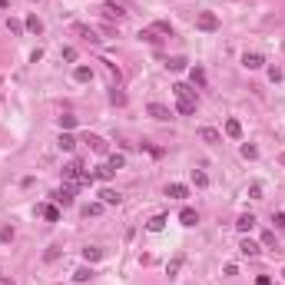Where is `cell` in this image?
<instances>
[{
	"instance_id": "6da1fadb",
	"label": "cell",
	"mask_w": 285,
	"mask_h": 285,
	"mask_svg": "<svg viewBox=\"0 0 285 285\" xmlns=\"http://www.w3.org/2000/svg\"><path fill=\"white\" fill-rule=\"evenodd\" d=\"M172 93H176V103H179V113H183V116H192V113H196V93H192L186 83H176V86H172Z\"/></svg>"
},
{
	"instance_id": "7a4b0ae2",
	"label": "cell",
	"mask_w": 285,
	"mask_h": 285,
	"mask_svg": "<svg viewBox=\"0 0 285 285\" xmlns=\"http://www.w3.org/2000/svg\"><path fill=\"white\" fill-rule=\"evenodd\" d=\"M196 27H199V30H206V34H216V30H219V17L209 14V10H202V14L196 17Z\"/></svg>"
},
{
	"instance_id": "3957f363",
	"label": "cell",
	"mask_w": 285,
	"mask_h": 285,
	"mask_svg": "<svg viewBox=\"0 0 285 285\" xmlns=\"http://www.w3.org/2000/svg\"><path fill=\"white\" fill-rule=\"evenodd\" d=\"M103 14H106V17H113V20H123V17H126V7H123V3H116V0H106V3H103Z\"/></svg>"
},
{
	"instance_id": "277c9868",
	"label": "cell",
	"mask_w": 285,
	"mask_h": 285,
	"mask_svg": "<svg viewBox=\"0 0 285 285\" xmlns=\"http://www.w3.org/2000/svg\"><path fill=\"white\" fill-rule=\"evenodd\" d=\"M242 67L246 70H262L266 67V57L262 53H242Z\"/></svg>"
},
{
	"instance_id": "5b68a950",
	"label": "cell",
	"mask_w": 285,
	"mask_h": 285,
	"mask_svg": "<svg viewBox=\"0 0 285 285\" xmlns=\"http://www.w3.org/2000/svg\"><path fill=\"white\" fill-rule=\"evenodd\" d=\"M146 110H150L152 119H169V116H172V110H169V106H163V103H150Z\"/></svg>"
},
{
	"instance_id": "8992f818",
	"label": "cell",
	"mask_w": 285,
	"mask_h": 285,
	"mask_svg": "<svg viewBox=\"0 0 285 285\" xmlns=\"http://www.w3.org/2000/svg\"><path fill=\"white\" fill-rule=\"evenodd\" d=\"M73 34H80L83 40H90V43L100 40V37H96V30H93V27H86V23H73Z\"/></svg>"
},
{
	"instance_id": "52a82bcc",
	"label": "cell",
	"mask_w": 285,
	"mask_h": 285,
	"mask_svg": "<svg viewBox=\"0 0 285 285\" xmlns=\"http://www.w3.org/2000/svg\"><path fill=\"white\" fill-rule=\"evenodd\" d=\"M166 196H169V199H186L189 189H186L183 183H169V186H166Z\"/></svg>"
},
{
	"instance_id": "ba28073f",
	"label": "cell",
	"mask_w": 285,
	"mask_h": 285,
	"mask_svg": "<svg viewBox=\"0 0 285 285\" xmlns=\"http://www.w3.org/2000/svg\"><path fill=\"white\" fill-rule=\"evenodd\" d=\"M179 222H183V226H196V222H199V212H196V209H189V206H186V209H183V212H179Z\"/></svg>"
},
{
	"instance_id": "9c48e42d",
	"label": "cell",
	"mask_w": 285,
	"mask_h": 285,
	"mask_svg": "<svg viewBox=\"0 0 285 285\" xmlns=\"http://www.w3.org/2000/svg\"><path fill=\"white\" fill-rule=\"evenodd\" d=\"M199 139H202V143H212V146H216V143H219L222 136H219V130H212V126H202V130H199Z\"/></svg>"
},
{
	"instance_id": "30bf717a",
	"label": "cell",
	"mask_w": 285,
	"mask_h": 285,
	"mask_svg": "<svg viewBox=\"0 0 285 285\" xmlns=\"http://www.w3.org/2000/svg\"><path fill=\"white\" fill-rule=\"evenodd\" d=\"M252 226H255V216H252V212H242V216L235 219V229H239V232H249Z\"/></svg>"
},
{
	"instance_id": "8fae6325",
	"label": "cell",
	"mask_w": 285,
	"mask_h": 285,
	"mask_svg": "<svg viewBox=\"0 0 285 285\" xmlns=\"http://www.w3.org/2000/svg\"><path fill=\"white\" fill-rule=\"evenodd\" d=\"M239 252H242V255H249V259H252V255H259L262 249H259V242H252V239H242V242H239Z\"/></svg>"
},
{
	"instance_id": "7c38bea8",
	"label": "cell",
	"mask_w": 285,
	"mask_h": 285,
	"mask_svg": "<svg viewBox=\"0 0 285 285\" xmlns=\"http://www.w3.org/2000/svg\"><path fill=\"white\" fill-rule=\"evenodd\" d=\"M53 199H57L60 206H73V186H63V189H60Z\"/></svg>"
},
{
	"instance_id": "4fadbf2b",
	"label": "cell",
	"mask_w": 285,
	"mask_h": 285,
	"mask_svg": "<svg viewBox=\"0 0 285 285\" xmlns=\"http://www.w3.org/2000/svg\"><path fill=\"white\" fill-rule=\"evenodd\" d=\"M57 146H60V150H67V152H73V150H76V139H73V133H60Z\"/></svg>"
},
{
	"instance_id": "5bb4252c",
	"label": "cell",
	"mask_w": 285,
	"mask_h": 285,
	"mask_svg": "<svg viewBox=\"0 0 285 285\" xmlns=\"http://www.w3.org/2000/svg\"><path fill=\"white\" fill-rule=\"evenodd\" d=\"M86 143H90V150H93V152H106V139H103V136L90 133V136H86Z\"/></svg>"
},
{
	"instance_id": "9a60e30c",
	"label": "cell",
	"mask_w": 285,
	"mask_h": 285,
	"mask_svg": "<svg viewBox=\"0 0 285 285\" xmlns=\"http://www.w3.org/2000/svg\"><path fill=\"white\" fill-rule=\"evenodd\" d=\"M100 202H103V206H119V192L103 189V192H100Z\"/></svg>"
},
{
	"instance_id": "2e32d148",
	"label": "cell",
	"mask_w": 285,
	"mask_h": 285,
	"mask_svg": "<svg viewBox=\"0 0 285 285\" xmlns=\"http://www.w3.org/2000/svg\"><path fill=\"white\" fill-rule=\"evenodd\" d=\"M73 80H76V83H90V80H93V70H90V67H76Z\"/></svg>"
},
{
	"instance_id": "e0dca14e",
	"label": "cell",
	"mask_w": 285,
	"mask_h": 285,
	"mask_svg": "<svg viewBox=\"0 0 285 285\" xmlns=\"http://www.w3.org/2000/svg\"><path fill=\"white\" fill-rule=\"evenodd\" d=\"M166 222H169V219L159 212V216H152L150 222H146V229H150V232H163V226H166Z\"/></svg>"
},
{
	"instance_id": "ac0fdd59",
	"label": "cell",
	"mask_w": 285,
	"mask_h": 285,
	"mask_svg": "<svg viewBox=\"0 0 285 285\" xmlns=\"http://www.w3.org/2000/svg\"><path fill=\"white\" fill-rule=\"evenodd\" d=\"M226 136L239 139V136H242V123H239V119H226Z\"/></svg>"
},
{
	"instance_id": "d6986e66",
	"label": "cell",
	"mask_w": 285,
	"mask_h": 285,
	"mask_svg": "<svg viewBox=\"0 0 285 285\" xmlns=\"http://www.w3.org/2000/svg\"><path fill=\"white\" fill-rule=\"evenodd\" d=\"M93 275H96L93 268H90V266H83V268H76V272H73V282H90Z\"/></svg>"
},
{
	"instance_id": "ffe728a7",
	"label": "cell",
	"mask_w": 285,
	"mask_h": 285,
	"mask_svg": "<svg viewBox=\"0 0 285 285\" xmlns=\"http://www.w3.org/2000/svg\"><path fill=\"white\" fill-rule=\"evenodd\" d=\"M189 80L196 83V86H206V70H202V67H192V70H189Z\"/></svg>"
},
{
	"instance_id": "44dd1931",
	"label": "cell",
	"mask_w": 285,
	"mask_h": 285,
	"mask_svg": "<svg viewBox=\"0 0 285 285\" xmlns=\"http://www.w3.org/2000/svg\"><path fill=\"white\" fill-rule=\"evenodd\" d=\"M83 259H86V262H100V259H103V249L86 246V249H83Z\"/></svg>"
},
{
	"instance_id": "7402d4cb",
	"label": "cell",
	"mask_w": 285,
	"mask_h": 285,
	"mask_svg": "<svg viewBox=\"0 0 285 285\" xmlns=\"http://www.w3.org/2000/svg\"><path fill=\"white\" fill-rule=\"evenodd\" d=\"M23 27H27L30 34H40V30H43V23H40V17H37V14H30V17L23 20Z\"/></svg>"
},
{
	"instance_id": "603a6c76",
	"label": "cell",
	"mask_w": 285,
	"mask_h": 285,
	"mask_svg": "<svg viewBox=\"0 0 285 285\" xmlns=\"http://www.w3.org/2000/svg\"><path fill=\"white\" fill-rule=\"evenodd\" d=\"M40 216H43L47 222H60V209H57V206H43V209H40Z\"/></svg>"
},
{
	"instance_id": "cb8c5ba5",
	"label": "cell",
	"mask_w": 285,
	"mask_h": 285,
	"mask_svg": "<svg viewBox=\"0 0 285 285\" xmlns=\"http://www.w3.org/2000/svg\"><path fill=\"white\" fill-rule=\"evenodd\" d=\"M192 183H196V189H206V186H209V176L202 169H192Z\"/></svg>"
},
{
	"instance_id": "d4e9b609",
	"label": "cell",
	"mask_w": 285,
	"mask_h": 285,
	"mask_svg": "<svg viewBox=\"0 0 285 285\" xmlns=\"http://www.w3.org/2000/svg\"><path fill=\"white\" fill-rule=\"evenodd\" d=\"M73 126H76V116L73 113H63V116H60V130H63V133H70Z\"/></svg>"
},
{
	"instance_id": "484cf974",
	"label": "cell",
	"mask_w": 285,
	"mask_h": 285,
	"mask_svg": "<svg viewBox=\"0 0 285 285\" xmlns=\"http://www.w3.org/2000/svg\"><path fill=\"white\" fill-rule=\"evenodd\" d=\"M96 179H103V183H106V179H113L116 176V169H110V166H106V163H103V166H96V172H93Z\"/></svg>"
},
{
	"instance_id": "4316f807",
	"label": "cell",
	"mask_w": 285,
	"mask_h": 285,
	"mask_svg": "<svg viewBox=\"0 0 285 285\" xmlns=\"http://www.w3.org/2000/svg\"><path fill=\"white\" fill-rule=\"evenodd\" d=\"M106 166H110V169H123V166H126V156H119V152H113V156L106 159Z\"/></svg>"
},
{
	"instance_id": "83f0119b",
	"label": "cell",
	"mask_w": 285,
	"mask_h": 285,
	"mask_svg": "<svg viewBox=\"0 0 285 285\" xmlns=\"http://www.w3.org/2000/svg\"><path fill=\"white\" fill-rule=\"evenodd\" d=\"M152 30H156V34H169V37H172V23H169V20H156Z\"/></svg>"
},
{
	"instance_id": "f1b7e54d",
	"label": "cell",
	"mask_w": 285,
	"mask_h": 285,
	"mask_svg": "<svg viewBox=\"0 0 285 285\" xmlns=\"http://www.w3.org/2000/svg\"><path fill=\"white\" fill-rule=\"evenodd\" d=\"M103 212V202H90V206H83V216L90 219V216H100Z\"/></svg>"
},
{
	"instance_id": "f546056e",
	"label": "cell",
	"mask_w": 285,
	"mask_h": 285,
	"mask_svg": "<svg viewBox=\"0 0 285 285\" xmlns=\"http://www.w3.org/2000/svg\"><path fill=\"white\" fill-rule=\"evenodd\" d=\"M7 30H10V34H23V30H27V27H23V23H20V20H14V17H7Z\"/></svg>"
},
{
	"instance_id": "4dcf8cb0",
	"label": "cell",
	"mask_w": 285,
	"mask_h": 285,
	"mask_svg": "<svg viewBox=\"0 0 285 285\" xmlns=\"http://www.w3.org/2000/svg\"><path fill=\"white\" fill-rule=\"evenodd\" d=\"M179 268H183V255H176V259H172L169 266H166V272H169V279L176 275V272H179Z\"/></svg>"
},
{
	"instance_id": "1f68e13d",
	"label": "cell",
	"mask_w": 285,
	"mask_h": 285,
	"mask_svg": "<svg viewBox=\"0 0 285 285\" xmlns=\"http://www.w3.org/2000/svg\"><path fill=\"white\" fill-rule=\"evenodd\" d=\"M139 40H146V43H156V30H152V27H146V30H139Z\"/></svg>"
},
{
	"instance_id": "d6a6232c",
	"label": "cell",
	"mask_w": 285,
	"mask_h": 285,
	"mask_svg": "<svg viewBox=\"0 0 285 285\" xmlns=\"http://www.w3.org/2000/svg\"><path fill=\"white\" fill-rule=\"evenodd\" d=\"M43 259H47V262H57L60 259V246H50L47 252H43Z\"/></svg>"
},
{
	"instance_id": "836d02e7",
	"label": "cell",
	"mask_w": 285,
	"mask_h": 285,
	"mask_svg": "<svg viewBox=\"0 0 285 285\" xmlns=\"http://www.w3.org/2000/svg\"><path fill=\"white\" fill-rule=\"evenodd\" d=\"M262 246H268V249L275 246V232H262ZM275 249H279V246H275Z\"/></svg>"
},
{
	"instance_id": "e575fe53",
	"label": "cell",
	"mask_w": 285,
	"mask_h": 285,
	"mask_svg": "<svg viewBox=\"0 0 285 285\" xmlns=\"http://www.w3.org/2000/svg\"><path fill=\"white\" fill-rule=\"evenodd\" d=\"M242 156H246V159H255V156H259V150H255V146H249V143H246V146H242Z\"/></svg>"
},
{
	"instance_id": "d590c367",
	"label": "cell",
	"mask_w": 285,
	"mask_h": 285,
	"mask_svg": "<svg viewBox=\"0 0 285 285\" xmlns=\"http://www.w3.org/2000/svg\"><path fill=\"white\" fill-rule=\"evenodd\" d=\"M268 80L279 83V80H282V70H279V67H268Z\"/></svg>"
},
{
	"instance_id": "8d00e7d4",
	"label": "cell",
	"mask_w": 285,
	"mask_h": 285,
	"mask_svg": "<svg viewBox=\"0 0 285 285\" xmlns=\"http://www.w3.org/2000/svg\"><path fill=\"white\" fill-rule=\"evenodd\" d=\"M169 70H186V60H183V57H176V60H169Z\"/></svg>"
},
{
	"instance_id": "74e56055",
	"label": "cell",
	"mask_w": 285,
	"mask_h": 285,
	"mask_svg": "<svg viewBox=\"0 0 285 285\" xmlns=\"http://www.w3.org/2000/svg\"><path fill=\"white\" fill-rule=\"evenodd\" d=\"M110 100H113V103H116V106H123V103H126V96H123V93H119V90H113V93H110Z\"/></svg>"
},
{
	"instance_id": "f35d334b",
	"label": "cell",
	"mask_w": 285,
	"mask_h": 285,
	"mask_svg": "<svg viewBox=\"0 0 285 285\" xmlns=\"http://www.w3.org/2000/svg\"><path fill=\"white\" fill-rule=\"evenodd\" d=\"M272 222H275V226L285 232V212H275V216H272Z\"/></svg>"
},
{
	"instance_id": "ab89813d",
	"label": "cell",
	"mask_w": 285,
	"mask_h": 285,
	"mask_svg": "<svg viewBox=\"0 0 285 285\" xmlns=\"http://www.w3.org/2000/svg\"><path fill=\"white\" fill-rule=\"evenodd\" d=\"M0 239H3V242H10V239H14V229L3 226V229H0Z\"/></svg>"
},
{
	"instance_id": "60d3db41",
	"label": "cell",
	"mask_w": 285,
	"mask_h": 285,
	"mask_svg": "<svg viewBox=\"0 0 285 285\" xmlns=\"http://www.w3.org/2000/svg\"><path fill=\"white\" fill-rule=\"evenodd\" d=\"M249 196H252V199H262V186H259V183H252V189H249Z\"/></svg>"
},
{
	"instance_id": "b9f144b4",
	"label": "cell",
	"mask_w": 285,
	"mask_h": 285,
	"mask_svg": "<svg viewBox=\"0 0 285 285\" xmlns=\"http://www.w3.org/2000/svg\"><path fill=\"white\" fill-rule=\"evenodd\" d=\"M63 60H76V50H73V47H63Z\"/></svg>"
},
{
	"instance_id": "7bdbcfd3",
	"label": "cell",
	"mask_w": 285,
	"mask_h": 285,
	"mask_svg": "<svg viewBox=\"0 0 285 285\" xmlns=\"http://www.w3.org/2000/svg\"><path fill=\"white\" fill-rule=\"evenodd\" d=\"M255 285H272V279H268V275H259V279H255Z\"/></svg>"
},
{
	"instance_id": "ee69618b",
	"label": "cell",
	"mask_w": 285,
	"mask_h": 285,
	"mask_svg": "<svg viewBox=\"0 0 285 285\" xmlns=\"http://www.w3.org/2000/svg\"><path fill=\"white\" fill-rule=\"evenodd\" d=\"M0 285H14V282H10V279H0Z\"/></svg>"
},
{
	"instance_id": "f6af8a7d",
	"label": "cell",
	"mask_w": 285,
	"mask_h": 285,
	"mask_svg": "<svg viewBox=\"0 0 285 285\" xmlns=\"http://www.w3.org/2000/svg\"><path fill=\"white\" fill-rule=\"evenodd\" d=\"M279 159H282V166H285V152H282V156H279Z\"/></svg>"
},
{
	"instance_id": "bcb514c9",
	"label": "cell",
	"mask_w": 285,
	"mask_h": 285,
	"mask_svg": "<svg viewBox=\"0 0 285 285\" xmlns=\"http://www.w3.org/2000/svg\"><path fill=\"white\" fill-rule=\"evenodd\" d=\"M0 7H7V0H0Z\"/></svg>"
},
{
	"instance_id": "7dc6e473",
	"label": "cell",
	"mask_w": 285,
	"mask_h": 285,
	"mask_svg": "<svg viewBox=\"0 0 285 285\" xmlns=\"http://www.w3.org/2000/svg\"><path fill=\"white\" fill-rule=\"evenodd\" d=\"M282 275H285V272H282Z\"/></svg>"
}]
</instances>
